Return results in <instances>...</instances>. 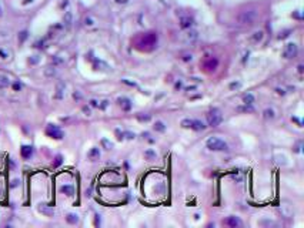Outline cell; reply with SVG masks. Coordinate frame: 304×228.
Returning <instances> with one entry per match:
<instances>
[{
	"instance_id": "cell-1",
	"label": "cell",
	"mask_w": 304,
	"mask_h": 228,
	"mask_svg": "<svg viewBox=\"0 0 304 228\" xmlns=\"http://www.w3.org/2000/svg\"><path fill=\"white\" fill-rule=\"evenodd\" d=\"M257 19H258V12H257L256 9H247V10L240 12L239 16H237L239 23H240V24H247V26L254 24Z\"/></svg>"
},
{
	"instance_id": "cell-2",
	"label": "cell",
	"mask_w": 304,
	"mask_h": 228,
	"mask_svg": "<svg viewBox=\"0 0 304 228\" xmlns=\"http://www.w3.org/2000/svg\"><path fill=\"white\" fill-rule=\"evenodd\" d=\"M221 121H223V114L219 108H213V110H210L207 113V123L209 126L211 127H217V126L221 124Z\"/></svg>"
},
{
	"instance_id": "cell-3",
	"label": "cell",
	"mask_w": 304,
	"mask_h": 228,
	"mask_svg": "<svg viewBox=\"0 0 304 228\" xmlns=\"http://www.w3.org/2000/svg\"><path fill=\"white\" fill-rule=\"evenodd\" d=\"M206 144H207V148L211 151H226L227 150V144L223 140H220L217 137H210Z\"/></svg>"
},
{
	"instance_id": "cell-4",
	"label": "cell",
	"mask_w": 304,
	"mask_h": 228,
	"mask_svg": "<svg viewBox=\"0 0 304 228\" xmlns=\"http://www.w3.org/2000/svg\"><path fill=\"white\" fill-rule=\"evenodd\" d=\"M181 126L184 128H191V130H204L206 128V126L203 124V121L200 120H190V118H184V120L181 121Z\"/></svg>"
},
{
	"instance_id": "cell-5",
	"label": "cell",
	"mask_w": 304,
	"mask_h": 228,
	"mask_svg": "<svg viewBox=\"0 0 304 228\" xmlns=\"http://www.w3.org/2000/svg\"><path fill=\"white\" fill-rule=\"evenodd\" d=\"M280 212H281V215H283V217L291 218L294 215V208H293V205H291L288 201H281V204H280Z\"/></svg>"
},
{
	"instance_id": "cell-6",
	"label": "cell",
	"mask_w": 304,
	"mask_h": 228,
	"mask_svg": "<svg viewBox=\"0 0 304 228\" xmlns=\"http://www.w3.org/2000/svg\"><path fill=\"white\" fill-rule=\"evenodd\" d=\"M297 51H298L297 44H296V43H288L287 46H286V49H284V51H283V56L286 57V59H291V57H296Z\"/></svg>"
},
{
	"instance_id": "cell-7",
	"label": "cell",
	"mask_w": 304,
	"mask_h": 228,
	"mask_svg": "<svg viewBox=\"0 0 304 228\" xmlns=\"http://www.w3.org/2000/svg\"><path fill=\"white\" fill-rule=\"evenodd\" d=\"M46 133H47V135H50V137H53V138H57V140L63 138V131H61L57 126H54V124L49 126V127L46 128Z\"/></svg>"
},
{
	"instance_id": "cell-8",
	"label": "cell",
	"mask_w": 304,
	"mask_h": 228,
	"mask_svg": "<svg viewBox=\"0 0 304 228\" xmlns=\"http://www.w3.org/2000/svg\"><path fill=\"white\" fill-rule=\"evenodd\" d=\"M224 224L226 225H230V227H241V221L239 220L237 217H229L224 220Z\"/></svg>"
},
{
	"instance_id": "cell-9",
	"label": "cell",
	"mask_w": 304,
	"mask_h": 228,
	"mask_svg": "<svg viewBox=\"0 0 304 228\" xmlns=\"http://www.w3.org/2000/svg\"><path fill=\"white\" fill-rule=\"evenodd\" d=\"M31 154H33V148H31L30 145H23V147H22V155H23L24 158H29Z\"/></svg>"
},
{
	"instance_id": "cell-10",
	"label": "cell",
	"mask_w": 304,
	"mask_h": 228,
	"mask_svg": "<svg viewBox=\"0 0 304 228\" xmlns=\"http://www.w3.org/2000/svg\"><path fill=\"white\" fill-rule=\"evenodd\" d=\"M87 155H89V158H90V160L94 161V160H97V158L100 157V151H99V148H91V150L89 151Z\"/></svg>"
},
{
	"instance_id": "cell-11",
	"label": "cell",
	"mask_w": 304,
	"mask_h": 228,
	"mask_svg": "<svg viewBox=\"0 0 304 228\" xmlns=\"http://www.w3.org/2000/svg\"><path fill=\"white\" fill-rule=\"evenodd\" d=\"M60 190H61V192H64L66 195H73V194H75V188L71 187V185H63Z\"/></svg>"
},
{
	"instance_id": "cell-12",
	"label": "cell",
	"mask_w": 304,
	"mask_h": 228,
	"mask_svg": "<svg viewBox=\"0 0 304 228\" xmlns=\"http://www.w3.org/2000/svg\"><path fill=\"white\" fill-rule=\"evenodd\" d=\"M118 103H120V106H122L124 110H130V108H132V104H130V100H128V98H120Z\"/></svg>"
},
{
	"instance_id": "cell-13",
	"label": "cell",
	"mask_w": 304,
	"mask_h": 228,
	"mask_svg": "<svg viewBox=\"0 0 304 228\" xmlns=\"http://www.w3.org/2000/svg\"><path fill=\"white\" fill-rule=\"evenodd\" d=\"M9 84H10V80H9V77H6V76H2V74H0V88L7 87Z\"/></svg>"
},
{
	"instance_id": "cell-14",
	"label": "cell",
	"mask_w": 304,
	"mask_h": 228,
	"mask_svg": "<svg viewBox=\"0 0 304 228\" xmlns=\"http://www.w3.org/2000/svg\"><path fill=\"white\" fill-rule=\"evenodd\" d=\"M191 24H193V20L190 19V17H184V19H181V27H183V29L191 27Z\"/></svg>"
},
{
	"instance_id": "cell-15",
	"label": "cell",
	"mask_w": 304,
	"mask_h": 228,
	"mask_svg": "<svg viewBox=\"0 0 304 228\" xmlns=\"http://www.w3.org/2000/svg\"><path fill=\"white\" fill-rule=\"evenodd\" d=\"M243 100H244V104H246V106H251V104L254 103L253 94H246V96L243 97Z\"/></svg>"
},
{
	"instance_id": "cell-16",
	"label": "cell",
	"mask_w": 304,
	"mask_h": 228,
	"mask_svg": "<svg viewBox=\"0 0 304 228\" xmlns=\"http://www.w3.org/2000/svg\"><path fill=\"white\" fill-rule=\"evenodd\" d=\"M263 31H256V33L253 34V37H251V40L254 41V43H257V41H261L263 40Z\"/></svg>"
},
{
	"instance_id": "cell-17",
	"label": "cell",
	"mask_w": 304,
	"mask_h": 228,
	"mask_svg": "<svg viewBox=\"0 0 304 228\" xmlns=\"http://www.w3.org/2000/svg\"><path fill=\"white\" fill-rule=\"evenodd\" d=\"M66 220H67V222H70V224H76V222H79V217L76 214H69L67 217H66Z\"/></svg>"
},
{
	"instance_id": "cell-18",
	"label": "cell",
	"mask_w": 304,
	"mask_h": 228,
	"mask_svg": "<svg viewBox=\"0 0 304 228\" xmlns=\"http://www.w3.org/2000/svg\"><path fill=\"white\" fill-rule=\"evenodd\" d=\"M216 66H217V60H210V61H207V63L204 64V67L209 69V70H214Z\"/></svg>"
},
{
	"instance_id": "cell-19",
	"label": "cell",
	"mask_w": 304,
	"mask_h": 228,
	"mask_svg": "<svg viewBox=\"0 0 304 228\" xmlns=\"http://www.w3.org/2000/svg\"><path fill=\"white\" fill-rule=\"evenodd\" d=\"M144 157L147 158V160H154L156 153H154V151H152V150H147V151H144Z\"/></svg>"
},
{
	"instance_id": "cell-20",
	"label": "cell",
	"mask_w": 304,
	"mask_h": 228,
	"mask_svg": "<svg viewBox=\"0 0 304 228\" xmlns=\"http://www.w3.org/2000/svg\"><path fill=\"white\" fill-rule=\"evenodd\" d=\"M154 130L156 131H164L166 127H164V124H163L162 121H157V123L154 124Z\"/></svg>"
},
{
	"instance_id": "cell-21",
	"label": "cell",
	"mask_w": 304,
	"mask_h": 228,
	"mask_svg": "<svg viewBox=\"0 0 304 228\" xmlns=\"http://www.w3.org/2000/svg\"><path fill=\"white\" fill-rule=\"evenodd\" d=\"M264 117L266 118H274V111L271 110V108H267V110L264 111Z\"/></svg>"
},
{
	"instance_id": "cell-22",
	"label": "cell",
	"mask_w": 304,
	"mask_h": 228,
	"mask_svg": "<svg viewBox=\"0 0 304 228\" xmlns=\"http://www.w3.org/2000/svg\"><path fill=\"white\" fill-rule=\"evenodd\" d=\"M63 87H64V86H63V84H59V88H57V96H56V97H57V98H61V96H63Z\"/></svg>"
},
{
	"instance_id": "cell-23",
	"label": "cell",
	"mask_w": 304,
	"mask_h": 228,
	"mask_svg": "<svg viewBox=\"0 0 304 228\" xmlns=\"http://www.w3.org/2000/svg\"><path fill=\"white\" fill-rule=\"evenodd\" d=\"M101 143H103V145H104V147L107 148V150H110V148L113 147V144H112V143H109L107 140H103V141H101Z\"/></svg>"
},
{
	"instance_id": "cell-24",
	"label": "cell",
	"mask_w": 304,
	"mask_h": 228,
	"mask_svg": "<svg viewBox=\"0 0 304 228\" xmlns=\"http://www.w3.org/2000/svg\"><path fill=\"white\" fill-rule=\"evenodd\" d=\"M61 164V155H57L56 157V161H54V167H57V165Z\"/></svg>"
},
{
	"instance_id": "cell-25",
	"label": "cell",
	"mask_w": 304,
	"mask_h": 228,
	"mask_svg": "<svg viewBox=\"0 0 304 228\" xmlns=\"http://www.w3.org/2000/svg\"><path fill=\"white\" fill-rule=\"evenodd\" d=\"M240 87V83H231L230 84V88H239Z\"/></svg>"
},
{
	"instance_id": "cell-26",
	"label": "cell",
	"mask_w": 304,
	"mask_h": 228,
	"mask_svg": "<svg viewBox=\"0 0 304 228\" xmlns=\"http://www.w3.org/2000/svg\"><path fill=\"white\" fill-rule=\"evenodd\" d=\"M124 135H127L128 140H133V138H134V134H132V133H124Z\"/></svg>"
},
{
	"instance_id": "cell-27",
	"label": "cell",
	"mask_w": 304,
	"mask_h": 228,
	"mask_svg": "<svg viewBox=\"0 0 304 228\" xmlns=\"http://www.w3.org/2000/svg\"><path fill=\"white\" fill-rule=\"evenodd\" d=\"M240 111H253V108L251 107H244V108H239Z\"/></svg>"
},
{
	"instance_id": "cell-28",
	"label": "cell",
	"mask_w": 304,
	"mask_h": 228,
	"mask_svg": "<svg viewBox=\"0 0 304 228\" xmlns=\"http://www.w3.org/2000/svg\"><path fill=\"white\" fill-rule=\"evenodd\" d=\"M128 0H116V3H118V4H126Z\"/></svg>"
},
{
	"instance_id": "cell-29",
	"label": "cell",
	"mask_w": 304,
	"mask_h": 228,
	"mask_svg": "<svg viewBox=\"0 0 304 228\" xmlns=\"http://www.w3.org/2000/svg\"><path fill=\"white\" fill-rule=\"evenodd\" d=\"M90 104H91V106H93V107H97V106H99V104H97V101H96V100H91V101H90Z\"/></svg>"
},
{
	"instance_id": "cell-30",
	"label": "cell",
	"mask_w": 304,
	"mask_h": 228,
	"mask_svg": "<svg viewBox=\"0 0 304 228\" xmlns=\"http://www.w3.org/2000/svg\"><path fill=\"white\" fill-rule=\"evenodd\" d=\"M86 24L91 26V24H93V20H91V19H86Z\"/></svg>"
},
{
	"instance_id": "cell-31",
	"label": "cell",
	"mask_w": 304,
	"mask_h": 228,
	"mask_svg": "<svg viewBox=\"0 0 304 228\" xmlns=\"http://www.w3.org/2000/svg\"><path fill=\"white\" fill-rule=\"evenodd\" d=\"M13 87L16 88V90H19V88L22 87V86H20V83H14V86H13Z\"/></svg>"
},
{
	"instance_id": "cell-32",
	"label": "cell",
	"mask_w": 304,
	"mask_h": 228,
	"mask_svg": "<svg viewBox=\"0 0 304 228\" xmlns=\"http://www.w3.org/2000/svg\"><path fill=\"white\" fill-rule=\"evenodd\" d=\"M2 14H3V12H2V7H0V16H2Z\"/></svg>"
}]
</instances>
